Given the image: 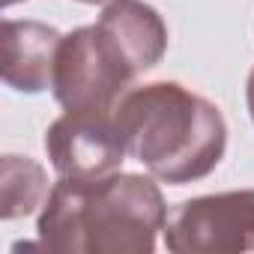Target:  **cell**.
<instances>
[{"mask_svg": "<svg viewBox=\"0 0 254 254\" xmlns=\"http://www.w3.org/2000/svg\"><path fill=\"white\" fill-rule=\"evenodd\" d=\"M168 206L150 177H60L51 186L36 233L51 254H153Z\"/></svg>", "mask_w": 254, "mask_h": 254, "instance_id": "6da1fadb", "label": "cell"}, {"mask_svg": "<svg viewBox=\"0 0 254 254\" xmlns=\"http://www.w3.org/2000/svg\"><path fill=\"white\" fill-rule=\"evenodd\" d=\"M114 123L126 153L171 186L209 177L227 147L221 111L177 81L129 87L114 108Z\"/></svg>", "mask_w": 254, "mask_h": 254, "instance_id": "7a4b0ae2", "label": "cell"}, {"mask_svg": "<svg viewBox=\"0 0 254 254\" xmlns=\"http://www.w3.org/2000/svg\"><path fill=\"white\" fill-rule=\"evenodd\" d=\"M132 81L135 72L96 24L63 36L51 90L66 111H114Z\"/></svg>", "mask_w": 254, "mask_h": 254, "instance_id": "3957f363", "label": "cell"}, {"mask_svg": "<svg viewBox=\"0 0 254 254\" xmlns=\"http://www.w3.org/2000/svg\"><path fill=\"white\" fill-rule=\"evenodd\" d=\"M165 245L174 254L254 251V189L180 203L165 221Z\"/></svg>", "mask_w": 254, "mask_h": 254, "instance_id": "277c9868", "label": "cell"}, {"mask_svg": "<svg viewBox=\"0 0 254 254\" xmlns=\"http://www.w3.org/2000/svg\"><path fill=\"white\" fill-rule=\"evenodd\" d=\"M45 153L60 177L81 180L108 177L129 156L114 111H66L45 132Z\"/></svg>", "mask_w": 254, "mask_h": 254, "instance_id": "5b68a950", "label": "cell"}, {"mask_svg": "<svg viewBox=\"0 0 254 254\" xmlns=\"http://www.w3.org/2000/svg\"><path fill=\"white\" fill-rule=\"evenodd\" d=\"M63 36L42 21H3L0 27V75L18 93H42L54 81Z\"/></svg>", "mask_w": 254, "mask_h": 254, "instance_id": "8992f818", "label": "cell"}, {"mask_svg": "<svg viewBox=\"0 0 254 254\" xmlns=\"http://www.w3.org/2000/svg\"><path fill=\"white\" fill-rule=\"evenodd\" d=\"M96 27L111 39L135 78L153 69L168 51V27L162 15L144 0H111L102 9Z\"/></svg>", "mask_w": 254, "mask_h": 254, "instance_id": "52a82bcc", "label": "cell"}, {"mask_svg": "<svg viewBox=\"0 0 254 254\" xmlns=\"http://www.w3.org/2000/svg\"><path fill=\"white\" fill-rule=\"evenodd\" d=\"M48 177L45 168L33 159L3 156L0 162V215L6 221L30 215L48 197Z\"/></svg>", "mask_w": 254, "mask_h": 254, "instance_id": "ba28073f", "label": "cell"}, {"mask_svg": "<svg viewBox=\"0 0 254 254\" xmlns=\"http://www.w3.org/2000/svg\"><path fill=\"white\" fill-rule=\"evenodd\" d=\"M245 99H248V114H251V120H254V69H251V75H248V87H245Z\"/></svg>", "mask_w": 254, "mask_h": 254, "instance_id": "9c48e42d", "label": "cell"}, {"mask_svg": "<svg viewBox=\"0 0 254 254\" xmlns=\"http://www.w3.org/2000/svg\"><path fill=\"white\" fill-rule=\"evenodd\" d=\"M78 3H90L93 6V3H111V0H78Z\"/></svg>", "mask_w": 254, "mask_h": 254, "instance_id": "30bf717a", "label": "cell"}, {"mask_svg": "<svg viewBox=\"0 0 254 254\" xmlns=\"http://www.w3.org/2000/svg\"><path fill=\"white\" fill-rule=\"evenodd\" d=\"M15 3H24V0H3V6H15Z\"/></svg>", "mask_w": 254, "mask_h": 254, "instance_id": "8fae6325", "label": "cell"}]
</instances>
